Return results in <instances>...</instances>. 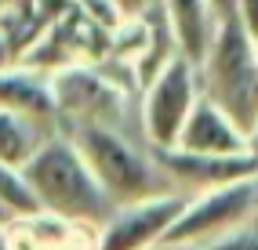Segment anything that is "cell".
Here are the masks:
<instances>
[{
	"instance_id": "obj_20",
	"label": "cell",
	"mask_w": 258,
	"mask_h": 250,
	"mask_svg": "<svg viewBox=\"0 0 258 250\" xmlns=\"http://www.w3.org/2000/svg\"><path fill=\"white\" fill-rule=\"evenodd\" d=\"M22 4H29V0H0V15H8L15 8H22Z\"/></svg>"
},
{
	"instance_id": "obj_11",
	"label": "cell",
	"mask_w": 258,
	"mask_h": 250,
	"mask_svg": "<svg viewBox=\"0 0 258 250\" xmlns=\"http://www.w3.org/2000/svg\"><path fill=\"white\" fill-rule=\"evenodd\" d=\"M0 109L33 116L40 123L58 127V112H55V94H51V73H40L33 65L15 62L0 73Z\"/></svg>"
},
{
	"instance_id": "obj_19",
	"label": "cell",
	"mask_w": 258,
	"mask_h": 250,
	"mask_svg": "<svg viewBox=\"0 0 258 250\" xmlns=\"http://www.w3.org/2000/svg\"><path fill=\"white\" fill-rule=\"evenodd\" d=\"M211 4L218 8L222 19H233V11H236V0H211Z\"/></svg>"
},
{
	"instance_id": "obj_8",
	"label": "cell",
	"mask_w": 258,
	"mask_h": 250,
	"mask_svg": "<svg viewBox=\"0 0 258 250\" xmlns=\"http://www.w3.org/2000/svg\"><path fill=\"white\" fill-rule=\"evenodd\" d=\"M157 163L164 167L167 181L175 192H211L222 185H236V181L258 178V156H204V153H182V149H160Z\"/></svg>"
},
{
	"instance_id": "obj_9",
	"label": "cell",
	"mask_w": 258,
	"mask_h": 250,
	"mask_svg": "<svg viewBox=\"0 0 258 250\" xmlns=\"http://www.w3.org/2000/svg\"><path fill=\"white\" fill-rule=\"evenodd\" d=\"M171 149H182V153H204V156H244L247 149V131H240L226 112L215 102L200 94V102L193 105L189 120L182 127L178 142Z\"/></svg>"
},
{
	"instance_id": "obj_6",
	"label": "cell",
	"mask_w": 258,
	"mask_h": 250,
	"mask_svg": "<svg viewBox=\"0 0 258 250\" xmlns=\"http://www.w3.org/2000/svg\"><path fill=\"white\" fill-rule=\"evenodd\" d=\"M51 94H55L58 120L73 127L84 123H109L124 109V87L95 65H66L51 73Z\"/></svg>"
},
{
	"instance_id": "obj_4",
	"label": "cell",
	"mask_w": 258,
	"mask_h": 250,
	"mask_svg": "<svg viewBox=\"0 0 258 250\" xmlns=\"http://www.w3.org/2000/svg\"><path fill=\"white\" fill-rule=\"evenodd\" d=\"M197 102H200L197 65L182 55H175L142 87V112L139 116H142V135H146L153 153L171 149L178 142V135H182V127H185Z\"/></svg>"
},
{
	"instance_id": "obj_12",
	"label": "cell",
	"mask_w": 258,
	"mask_h": 250,
	"mask_svg": "<svg viewBox=\"0 0 258 250\" xmlns=\"http://www.w3.org/2000/svg\"><path fill=\"white\" fill-rule=\"evenodd\" d=\"M51 135H58V127L40 123L22 112H11V109H0V163L22 171Z\"/></svg>"
},
{
	"instance_id": "obj_2",
	"label": "cell",
	"mask_w": 258,
	"mask_h": 250,
	"mask_svg": "<svg viewBox=\"0 0 258 250\" xmlns=\"http://www.w3.org/2000/svg\"><path fill=\"white\" fill-rule=\"evenodd\" d=\"M66 135L80 149L84 163L91 167V174L98 178L102 192L113 199V207H127V203L175 192L164 167L153 156V149H139L113 123H84L66 131Z\"/></svg>"
},
{
	"instance_id": "obj_18",
	"label": "cell",
	"mask_w": 258,
	"mask_h": 250,
	"mask_svg": "<svg viewBox=\"0 0 258 250\" xmlns=\"http://www.w3.org/2000/svg\"><path fill=\"white\" fill-rule=\"evenodd\" d=\"M149 250H208V246H193V243H153Z\"/></svg>"
},
{
	"instance_id": "obj_22",
	"label": "cell",
	"mask_w": 258,
	"mask_h": 250,
	"mask_svg": "<svg viewBox=\"0 0 258 250\" xmlns=\"http://www.w3.org/2000/svg\"><path fill=\"white\" fill-rule=\"evenodd\" d=\"M11 221H15V214H11V210H8L4 203H0V228H8Z\"/></svg>"
},
{
	"instance_id": "obj_15",
	"label": "cell",
	"mask_w": 258,
	"mask_h": 250,
	"mask_svg": "<svg viewBox=\"0 0 258 250\" xmlns=\"http://www.w3.org/2000/svg\"><path fill=\"white\" fill-rule=\"evenodd\" d=\"M113 8L120 19H146V15L164 8V0H113Z\"/></svg>"
},
{
	"instance_id": "obj_17",
	"label": "cell",
	"mask_w": 258,
	"mask_h": 250,
	"mask_svg": "<svg viewBox=\"0 0 258 250\" xmlns=\"http://www.w3.org/2000/svg\"><path fill=\"white\" fill-rule=\"evenodd\" d=\"M19 62V55H15V47H11V40L4 37V29H0V73L8 69V65H15Z\"/></svg>"
},
{
	"instance_id": "obj_14",
	"label": "cell",
	"mask_w": 258,
	"mask_h": 250,
	"mask_svg": "<svg viewBox=\"0 0 258 250\" xmlns=\"http://www.w3.org/2000/svg\"><path fill=\"white\" fill-rule=\"evenodd\" d=\"M208 250H258V221H244V225H236L233 232H226L222 239L208 243Z\"/></svg>"
},
{
	"instance_id": "obj_10",
	"label": "cell",
	"mask_w": 258,
	"mask_h": 250,
	"mask_svg": "<svg viewBox=\"0 0 258 250\" xmlns=\"http://www.w3.org/2000/svg\"><path fill=\"white\" fill-rule=\"evenodd\" d=\"M164 19H167V29L175 37V47L178 55L189 58L193 65L204 62V55L211 51V44L218 37V26L226 22L218 15V8L211 0H164Z\"/></svg>"
},
{
	"instance_id": "obj_7",
	"label": "cell",
	"mask_w": 258,
	"mask_h": 250,
	"mask_svg": "<svg viewBox=\"0 0 258 250\" xmlns=\"http://www.w3.org/2000/svg\"><path fill=\"white\" fill-rule=\"evenodd\" d=\"M185 199H189L185 192H164V196L142 199V203L116 207L98 225V250H149L175 225Z\"/></svg>"
},
{
	"instance_id": "obj_3",
	"label": "cell",
	"mask_w": 258,
	"mask_h": 250,
	"mask_svg": "<svg viewBox=\"0 0 258 250\" xmlns=\"http://www.w3.org/2000/svg\"><path fill=\"white\" fill-rule=\"evenodd\" d=\"M197 80L200 94L251 135V127L258 123V44L236 19L218 26L211 51L197 65Z\"/></svg>"
},
{
	"instance_id": "obj_13",
	"label": "cell",
	"mask_w": 258,
	"mask_h": 250,
	"mask_svg": "<svg viewBox=\"0 0 258 250\" xmlns=\"http://www.w3.org/2000/svg\"><path fill=\"white\" fill-rule=\"evenodd\" d=\"M0 203H4V207L15 214V218L40 214L37 199H33V192H29V185H26V178H22V171L4 167V163H0Z\"/></svg>"
},
{
	"instance_id": "obj_23",
	"label": "cell",
	"mask_w": 258,
	"mask_h": 250,
	"mask_svg": "<svg viewBox=\"0 0 258 250\" xmlns=\"http://www.w3.org/2000/svg\"><path fill=\"white\" fill-rule=\"evenodd\" d=\"M0 250H8V228H0Z\"/></svg>"
},
{
	"instance_id": "obj_16",
	"label": "cell",
	"mask_w": 258,
	"mask_h": 250,
	"mask_svg": "<svg viewBox=\"0 0 258 250\" xmlns=\"http://www.w3.org/2000/svg\"><path fill=\"white\" fill-rule=\"evenodd\" d=\"M233 19L244 26V33L258 44V0H236V11H233Z\"/></svg>"
},
{
	"instance_id": "obj_5",
	"label": "cell",
	"mask_w": 258,
	"mask_h": 250,
	"mask_svg": "<svg viewBox=\"0 0 258 250\" xmlns=\"http://www.w3.org/2000/svg\"><path fill=\"white\" fill-rule=\"evenodd\" d=\"M254 210H258V178L236 181V185H222V189H211V192H197V196L185 199L182 214L164 232L160 243L208 246V243L222 239L226 232H233L236 225L251 221Z\"/></svg>"
},
{
	"instance_id": "obj_1",
	"label": "cell",
	"mask_w": 258,
	"mask_h": 250,
	"mask_svg": "<svg viewBox=\"0 0 258 250\" xmlns=\"http://www.w3.org/2000/svg\"><path fill=\"white\" fill-rule=\"evenodd\" d=\"M22 178L44 214H55L66 221H84V225H102L116 210L113 199L102 192L98 178L84 163L80 149L70 135H51L40 153L22 167Z\"/></svg>"
},
{
	"instance_id": "obj_21",
	"label": "cell",
	"mask_w": 258,
	"mask_h": 250,
	"mask_svg": "<svg viewBox=\"0 0 258 250\" xmlns=\"http://www.w3.org/2000/svg\"><path fill=\"white\" fill-rule=\"evenodd\" d=\"M247 149H251V156H258V123L251 127V135H247Z\"/></svg>"
}]
</instances>
